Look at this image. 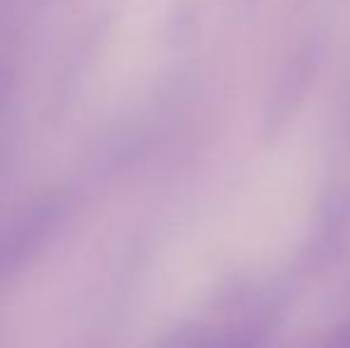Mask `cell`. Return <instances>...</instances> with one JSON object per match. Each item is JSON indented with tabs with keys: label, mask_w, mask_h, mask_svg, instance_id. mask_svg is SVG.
Masks as SVG:
<instances>
[{
	"label": "cell",
	"mask_w": 350,
	"mask_h": 348,
	"mask_svg": "<svg viewBox=\"0 0 350 348\" xmlns=\"http://www.w3.org/2000/svg\"><path fill=\"white\" fill-rule=\"evenodd\" d=\"M319 57H322V51H319L317 41H308L286 62L277 84H274L272 96L265 105V134H277L279 129H284L288 117L300 107V103L305 101V93L312 86V79L319 70Z\"/></svg>",
	"instance_id": "cell-1"
},
{
	"label": "cell",
	"mask_w": 350,
	"mask_h": 348,
	"mask_svg": "<svg viewBox=\"0 0 350 348\" xmlns=\"http://www.w3.org/2000/svg\"><path fill=\"white\" fill-rule=\"evenodd\" d=\"M319 348H350V322L336 327L332 334H327V339L319 344Z\"/></svg>",
	"instance_id": "cell-3"
},
{
	"label": "cell",
	"mask_w": 350,
	"mask_h": 348,
	"mask_svg": "<svg viewBox=\"0 0 350 348\" xmlns=\"http://www.w3.org/2000/svg\"><path fill=\"white\" fill-rule=\"evenodd\" d=\"M258 346V336L253 332H231V334L221 336L210 348H255Z\"/></svg>",
	"instance_id": "cell-2"
}]
</instances>
